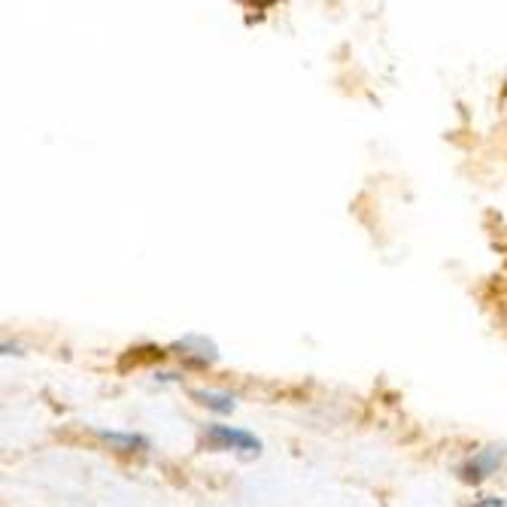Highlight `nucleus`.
Masks as SVG:
<instances>
[{
	"label": "nucleus",
	"mask_w": 507,
	"mask_h": 507,
	"mask_svg": "<svg viewBox=\"0 0 507 507\" xmlns=\"http://www.w3.org/2000/svg\"><path fill=\"white\" fill-rule=\"evenodd\" d=\"M97 434H101V438L106 441V443H113V447H119V450H125V452H128V450H143V447H147V441H143L140 438V434H125V431H97Z\"/></svg>",
	"instance_id": "4"
},
{
	"label": "nucleus",
	"mask_w": 507,
	"mask_h": 507,
	"mask_svg": "<svg viewBox=\"0 0 507 507\" xmlns=\"http://www.w3.org/2000/svg\"><path fill=\"white\" fill-rule=\"evenodd\" d=\"M207 443H213V447H219V450L247 452V456H259L261 452V441L256 434H249L243 429H231V425H213V429L207 431Z\"/></svg>",
	"instance_id": "1"
},
{
	"label": "nucleus",
	"mask_w": 507,
	"mask_h": 507,
	"mask_svg": "<svg viewBox=\"0 0 507 507\" xmlns=\"http://www.w3.org/2000/svg\"><path fill=\"white\" fill-rule=\"evenodd\" d=\"M188 395H192L198 404L210 407V411H216V413L234 411V398L228 392H216V389H188Z\"/></svg>",
	"instance_id": "3"
},
{
	"label": "nucleus",
	"mask_w": 507,
	"mask_h": 507,
	"mask_svg": "<svg viewBox=\"0 0 507 507\" xmlns=\"http://www.w3.org/2000/svg\"><path fill=\"white\" fill-rule=\"evenodd\" d=\"M502 459H504L502 447H486V450H480L474 459H468L465 465L459 468V474L461 480H468V483H480V480H486L489 474H495Z\"/></svg>",
	"instance_id": "2"
}]
</instances>
